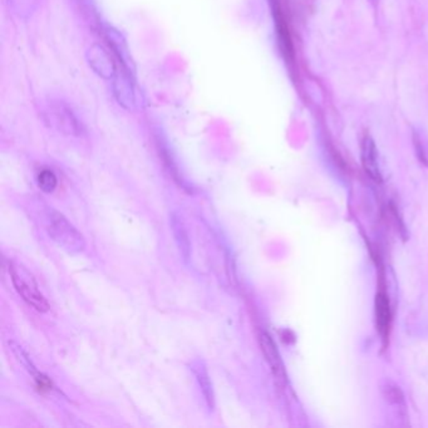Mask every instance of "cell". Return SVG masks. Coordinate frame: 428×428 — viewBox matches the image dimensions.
Listing matches in <instances>:
<instances>
[{"label": "cell", "mask_w": 428, "mask_h": 428, "mask_svg": "<svg viewBox=\"0 0 428 428\" xmlns=\"http://www.w3.org/2000/svg\"><path fill=\"white\" fill-rule=\"evenodd\" d=\"M57 176L52 170L44 169L38 175V186L44 192H53L57 187Z\"/></svg>", "instance_id": "9c48e42d"}, {"label": "cell", "mask_w": 428, "mask_h": 428, "mask_svg": "<svg viewBox=\"0 0 428 428\" xmlns=\"http://www.w3.org/2000/svg\"><path fill=\"white\" fill-rule=\"evenodd\" d=\"M274 19L276 33H278V42H279L281 53H283L284 58L292 63L294 61V47H293V42H292V35L289 32L287 21L281 13V8L278 6L274 7Z\"/></svg>", "instance_id": "5b68a950"}, {"label": "cell", "mask_w": 428, "mask_h": 428, "mask_svg": "<svg viewBox=\"0 0 428 428\" xmlns=\"http://www.w3.org/2000/svg\"><path fill=\"white\" fill-rule=\"evenodd\" d=\"M362 165L373 181L378 183L382 181V175L379 170L378 151L369 134H367L362 141Z\"/></svg>", "instance_id": "3957f363"}, {"label": "cell", "mask_w": 428, "mask_h": 428, "mask_svg": "<svg viewBox=\"0 0 428 428\" xmlns=\"http://www.w3.org/2000/svg\"><path fill=\"white\" fill-rule=\"evenodd\" d=\"M192 371L196 376L197 382H198L200 388L203 391L207 406L210 409H214L215 407V396H214V389H212V385H211L210 376L207 373V369L205 368L204 363L197 360L192 365Z\"/></svg>", "instance_id": "52a82bcc"}, {"label": "cell", "mask_w": 428, "mask_h": 428, "mask_svg": "<svg viewBox=\"0 0 428 428\" xmlns=\"http://www.w3.org/2000/svg\"><path fill=\"white\" fill-rule=\"evenodd\" d=\"M171 226H172V232H174V235H175L176 243H177V245H179L180 252L183 254V256L185 259H189V234L186 232V227H185V225H183V218H180V216H177L176 214H172Z\"/></svg>", "instance_id": "ba28073f"}, {"label": "cell", "mask_w": 428, "mask_h": 428, "mask_svg": "<svg viewBox=\"0 0 428 428\" xmlns=\"http://www.w3.org/2000/svg\"><path fill=\"white\" fill-rule=\"evenodd\" d=\"M8 269L15 289L23 298V300L28 303L30 307H33L38 312H47L50 309V304L38 289V284L35 283L33 275L26 267L14 263H10Z\"/></svg>", "instance_id": "7a4b0ae2"}, {"label": "cell", "mask_w": 428, "mask_h": 428, "mask_svg": "<svg viewBox=\"0 0 428 428\" xmlns=\"http://www.w3.org/2000/svg\"><path fill=\"white\" fill-rule=\"evenodd\" d=\"M260 347L264 351V356L267 358V363L273 369L275 377L279 380H285V372L281 362V354L275 345L274 340L267 334V332H261L259 336Z\"/></svg>", "instance_id": "277c9868"}, {"label": "cell", "mask_w": 428, "mask_h": 428, "mask_svg": "<svg viewBox=\"0 0 428 428\" xmlns=\"http://www.w3.org/2000/svg\"><path fill=\"white\" fill-rule=\"evenodd\" d=\"M373 3H376V1H377V0H372Z\"/></svg>", "instance_id": "30bf717a"}, {"label": "cell", "mask_w": 428, "mask_h": 428, "mask_svg": "<svg viewBox=\"0 0 428 428\" xmlns=\"http://www.w3.org/2000/svg\"><path fill=\"white\" fill-rule=\"evenodd\" d=\"M45 229L52 240L68 253H81L85 250V243L82 234L64 218L63 214L48 209L45 212Z\"/></svg>", "instance_id": "6da1fadb"}, {"label": "cell", "mask_w": 428, "mask_h": 428, "mask_svg": "<svg viewBox=\"0 0 428 428\" xmlns=\"http://www.w3.org/2000/svg\"><path fill=\"white\" fill-rule=\"evenodd\" d=\"M376 318H377L379 332L385 337L389 332L392 314H391L388 296L383 292H379L378 294L376 295Z\"/></svg>", "instance_id": "8992f818"}]
</instances>
